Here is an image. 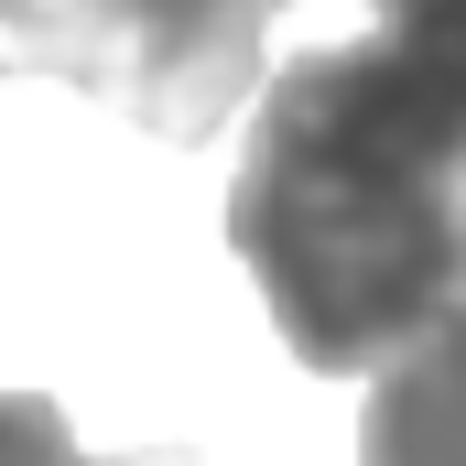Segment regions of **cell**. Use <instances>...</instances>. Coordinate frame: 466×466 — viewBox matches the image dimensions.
<instances>
[{
    "mask_svg": "<svg viewBox=\"0 0 466 466\" xmlns=\"http://www.w3.org/2000/svg\"><path fill=\"white\" fill-rule=\"evenodd\" d=\"M228 249L315 380L390 369L466 315V119L380 33L293 55L249 98Z\"/></svg>",
    "mask_w": 466,
    "mask_h": 466,
    "instance_id": "obj_1",
    "label": "cell"
},
{
    "mask_svg": "<svg viewBox=\"0 0 466 466\" xmlns=\"http://www.w3.org/2000/svg\"><path fill=\"white\" fill-rule=\"evenodd\" d=\"M282 0H0V66L66 76L152 141H207L260 98V33Z\"/></svg>",
    "mask_w": 466,
    "mask_h": 466,
    "instance_id": "obj_2",
    "label": "cell"
},
{
    "mask_svg": "<svg viewBox=\"0 0 466 466\" xmlns=\"http://www.w3.org/2000/svg\"><path fill=\"white\" fill-rule=\"evenodd\" d=\"M358 466H466V315H445L369 380Z\"/></svg>",
    "mask_w": 466,
    "mask_h": 466,
    "instance_id": "obj_3",
    "label": "cell"
},
{
    "mask_svg": "<svg viewBox=\"0 0 466 466\" xmlns=\"http://www.w3.org/2000/svg\"><path fill=\"white\" fill-rule=\"evenodd\" d=\"M380 11V44L466 119V0H369Z\"/></svg>",
    "mask_w": 466,
    "mask_h": 466,
    "instance_id": "obj_4",
    "label": "cell"
},
{
    "mask_svg": "<svg viewBox=\"0 0 466 466\" xmlns=\"http://www.w3.org/2000/svg\"><path fill=\"white\" fill-rule=\"evenodd\" d=\"M0 466H196L185 445H141V456H87L66 401L44 390H0Z\"/></svg>",
    "mask_w": 466,
    "mask_h": 466,
    "instance_id": "obj_5",
    "label": "cell"
}]
</instances>
